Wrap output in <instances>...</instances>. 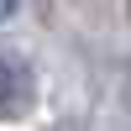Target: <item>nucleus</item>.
Segmentation results:
<instances>
[{"mask_svg": "<svg viewBox=\"0 0 131 131\" xmlns=\"http://www.w3.org/2000/svg\"><path fill=\"white\" fill-rule=\"evenodd\" d=\"M16 5H21V0H0V21H10V16H16Z\"/></svg>", "mask_w": 131, "mask_h": 131, "instance_id": "nucleus-2", "label": "nucleus"}, {"mask_svg": "<svg viewBox=\"0 0 131 131\" xmlns=\"http://www.w3.org/2000/svg\"><path fill=\"white\" fill-rule=\"evenodd\" d=\"M126 16H131V0H126Z\"/></svg>", "mask_w": 131, "mask_h": 131, "instance_id": "nucleus-3", "label": "nucleus"}, {"mask_svg": "<svg viewBox=\"0 0 131 131\" xmlns=\"http://www.w3.org/2000/svg\"><path fill=\"white\" fill-rule=\"evenodd\" d=\"M37 105V68L21 47L0 42V121H21Z\"/></svg>", "mask_w": 131, "mask_h": 131, "instance_id": "nucleus-1", "label": "nucleus"}]
</instances>
